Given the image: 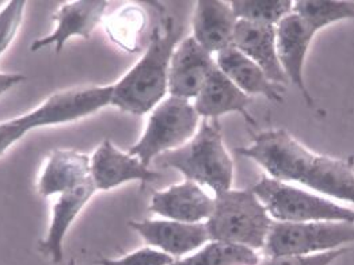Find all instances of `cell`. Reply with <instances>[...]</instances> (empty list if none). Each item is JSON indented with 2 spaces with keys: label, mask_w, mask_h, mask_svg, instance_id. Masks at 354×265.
I'll return each mask as SVG.
<instances>
[{
  "label": "cell",
  "mask_w": 354,
  "mask_h": 265,
  "mask_svg": "<svg viewBox=\"0 0 354 265\" xmlns=\"http://www.w3.org/2000/svg\"><path fill=\"white\" fill-rule=\"evenodd\" d=\"M238 152L276 180L301 184L319 195L354 203L353 164L314 153L283 129L258 132L251 145Z\"/></svg>",
  "instance_id": "cell-1"
},
{
  "label": "cell",
  "mask_w": 354,
  "mask_h": 265,
  "mask_svg": "<svg viewBox=\"0 0 354 265\" xmlns=\"http://www.w3.org/2000/svg\"><path fill=\"white\" fill-rule=\"evenodd\" d=\"M180 34L182 29L171 18L155 28L139 63L113 86L110 104L133 115H144L165 99L170 60Z\"/></svg>",
  "instance_id": "cell-2"
},
{
  "label": "cell",
  "mask_w": 354,
  "mask_h": 265,
  "mask_svg": "<svg viewBox=\"0 0 354 265\" xmlns=\"http://www.w3.org/2000/svg\"><path fill=\"white\" fill-rule=\"evenodd\" d=\"M159 168H174L186 180L208 186L214 195L231 190L234 163L217 119H203L194 137L179 149L156 159Z\"/></svg>",
  "instance_id": "cell-3"
},
{
  "label": "cell",
  "mask_w": 354,
  "mask_h": 265,
  "mask_svg": "<svg viewBox=\"0 0 354 265\" xmlns=\"http://www.w3.org/2000/svg\"><path fill=\"white\" fill-rule=\"evenodd\" d=\"M273 218L263 203L248 190H228L214 195L212 215L205 222L209 241L263 249Z\"/></svg>",
  "instance_id": "cell-4"
},
{
  "label": "cell",
  "mask_w": 354,
  "mask_h": 265,
  "mask_svg": "<svg viewBox=\"0 0 354 265\" xmlns=\"http://www.w3.org/2000/svg\"><path fill=\"white\" fill-rule=\"evenodd\" d=\"M111 94L113 86L72 88L53 94L25 115L0 122V156L33 129L67 124L100 111L110 104Z\"/></svg>",
  "instance_id": "cell-5"
},
{
  "label": "cell",
  "mask_w": 354,
  "mask_h": 265,
  "mask_svg": "<svg viewBox=\"0 0 354 265\" xmlns=\"http://www.w3.org/2000/svg\"><path fill=\"white\" fill-rule=\"evenodd\" d=\"M277 222H353L354 210L289 183L262 176L251 188Z\"/></svg>",
  "instance_id": "cell-6"
},
{
  "label": "cell",
  "mask_w": 354,
  "mask_h": 265,
  "mask_svg": "<svg viewBox=\"0 0 354 265\" xmlns=\"http://www.w3.org/2000/svg\"><path fill=\"white\" fill-rule=\"evenodd\" d=\"M200 126V115L190 100L169 97L151 112L142 138L128 150L142 164L149 166L163 153L187 144Z\"/></svg>",
  "instance_id": "cell-7"
},
{
  "label": "cell",
  "mask_w": 354,
  "mask_h": 265,
  "mask_svg": "<svg viewBox=\"0 0 354 265\" xmlns=\"http://www.w3.org/2000/svg\"><path fill=\"white\" fill-rule=\"evenodd\" d=\"M354 242L353 222L273 221L263 252L274 256H307L341 249Z\"/></svg>",
  "instance_id": "cell-8"
},
{
  "label": "cell",
  "mask_w": 354,
  "mask_h": 265,
  "mask_svg": "<svg viewBox=\"0 0 354 265\" xmlns=\"http://www.w3.org/2000/svg\"><path fill=\"white\" fill-rule=\"evenodd\" d=\"M216 61L193 37L180 41L169 66V94L180 99H196L211 76Z\"/></svg>",
  "instance_id": "cell-9"
},
{
  "label": "cell",
  "mask_w": 354,
  "mask_h": 265,
  "mask_svg": "<svg viewBox=\"0 0 354 265\" xmlns=\"http://www.w3.org/2000/svg\"><path fill=\"white\" fill-rule=\"evenodd\" d=\"M317 32L297 14L290 12L276 26L277 55L283 72L301 94L308 106H313L311 94L304 81V63Z\"/></svg>",
  "instance_id": "cell-10"
},
{
  "label": "cell",
  "mask_w": 354,
  "mask_h": 265,
  "mask_svg": "<svg viewBox=\"0 0 354 265\" xmlns=\"http://www.w3.org/2000/svg\"><path fill=\"white\" fill-rule=\"evenodd\" d=\"M129 226L139 233L148 245L155 246L176 260L197 252L209 242L205 222L185 224L170 219H145L131 221Z\"/></svg>",
  "instance_id": "cell-11"
},
{
  "label": "cell",
  "mask_w": 354,
  "mask_h": 265,
  "mask_svg": "<svg viewBox=\"0 0 354 265\" xmlns=\"http://www.w3.org/2000/svg\"><path fill=\"white\" fill-rule=\"evenodd\" d=\"M90 176L97 190L106 191L128 181L151 183L162 177L156 170L144 166L138 157L117 149L110 139H105L94 152L90 164Z\"/></svg>",
  "instance_id": "cell-12"
},
{
  "label": "cell",
  "mask_w": 354,
  "mask_h": 265,
  "mask_svg": "<svg viewBox=\"0 0 354 265\" xmlns=\"http://www.w3.org/2000/svg\"><path fill=\"white\" fill-rule=\"evenodd\" d=\"M213 208L214 198L190 180L155 193L149 204V211L166 219L185 224L207 222L212 215Z\"/></svg>",
  "instance_id": "cell-13"
},
{
  "label": "cell",
  "mask_w": 354,
  "mask_h": 265,
  "mask_svg": "<svg viewBox=\"0 0 354 265\" xmlns=\"http://www.w3.org/2000/svg\"><path fill=\"white\" fill-rule=\"evenodd\" d=\"M106 7L105 0H76L63 4L53 14V21L57 23L56 30L35 41L30 50L38 52L55 45L56 53H60L68 38L73 35L90 38L95 26L101 22Z\"/></svg>",
  "instance_id": "cell-14"
},
{
  "label": "cell",
  "mask_w": 354,
  "mask_h": 265,
  "mask_svg": "<svg viewBox=\"0 0 354 265\" xmlns=\"http://www.w3.org/2000/svg\"><path fill=\"white\" fill-rule=\"evenodd\" d=\"M232 46L259 66L274 84L283 86L288 83L277 55L276 26L238 21Z\"/></svg>",
  "instance_id": "cell-15"
},
{
  "label": "cell",
  "mask_w": 354,
  "mask_h": 265,
  "mask_svg": "<svg viewBox=\"0 0 354 265\" xmlns=\"http://www.w3.org/2000/svg\"><path fill=\"white\" fill-rule=\"evenodd\" d=\"M238 18L231 3L223 0H200L193 15V38L209 53L232 46Z\"/></svg>",
  "instance_id": "cell-16"
},
{
  "label": "cell",
  "mask_w": 354,
  "mask_h": 265,
  "mask_svg": "<svg viewBox=\"0 0 354 265\" xmlns=\"http://www.w3.org/2000/svg\"><path fill=\"white\" fill-rule=\"evenodd\" d=\"M250 97L242 92L217 66L194 99V108L204 119H217L228 112H239L250 124H255L248 112Z\"/></svg>",
  "instance_id": "cell-17"
},
{
  "label": "cell",
  "mask_w": 354,
  "mask_h": 265,
  "mask_svg": "<svg viewBox=\"0 0 354 265\" xmlns=\"http://www.w3.org/2000/svg\"><path fill=\"white\" fill-rule=\"evenodd\" d=\"M216 66L248 97L262 95L272 101H283V86L270 81L263 70L236 48L230 46L218 52Z\"/></svg>",
  "instance_id": "cell-18"
},
{
  "label": "cell",
  "mask_w": 354,
  "mask_h": 265,
  "mask_svg": "<svg viewBox=\"0 0 354 265\" xmlns=\"http://www.w3.org/2000/svg\"><path fill=\"white\" fill-rule=\"evenodd\" d=\"M97 191L91 176L75 187L71 191L60 195L52 211V222L46 238L39 244L41 251L49 256L53 263H60L63 260V241L71 228L73 221L82 211V208L88 203V200Z\"/></svg>",
  "instance_id": "cell-19"
},
{
  "label": "cell",
  "mask_w": 354,
  "mask_h": 265,
  "mask_svg": "<svg viewBox=\"0 0 354 265\" xmlns=\"http://www.w3.org/2000/svg\"><path fill=\"white\" fill-rule=\"evenodd\" d=\"M91 159L71 149H55L48 159L38 183L42 197L64 194L90 177Z\"/></svg>",
  "instance_id": "cell-20"
},
{
  "label": "cell",
  "mask_w": 354,
  "mask_h": 265,
  "mask_svg": "<svg viewBox=\"0 0 354 265\" xmlns=\"http://www.w3.org/2000/svg\"><path fill=\"white\" fill-rule=\"evenodd\" d=\"M292 12L301 17L318 33L331 23L354 19V0H296Z\"/></svg>",
  "instance_id": "cell-21"
},
{
  "label": "cell",
  "mask_w": 354,
  "mask_h": 265,
  "mask_svg": "<svg viewBox=\"0 0 354 265\" xmlns=\"http://www.w3.org/2000/svg\"><path fill=\"white\" fill-rule=\"evenodd\" d=\"M259 260L255 251L245 246L209 241L192 256L170 265H258Z\"/></svg>",
  "instance_id": "cell-22"
},
{
  "label": "cell",
  "mask_w": 354,
  "mask_h": 265,
  "mask_svg": "<svg viewBox=\"0 0 354 265\" xmlns=\"http://www.w3.org/2000/svg\"><path fill=\"white\" fill-rule=\"evenodd\" d=\"M147 23L144 10L138 6H127L115 11L106 22L109 38L125 49L135 53L139 49V37Z\"/></svg>",
  "instance_id": "cell-23"
},
{
  "label": "cell",
  "mask_w": 354,
  "mask_h": 265,
  "mask_svg": "<svg viewBox=\"0 0 354 265\" xmlns=\"http://www.w3.org/2000/svg\"><path fill=\"white\" fill-rule=\"evenodd\" d=\"M238 21L277 26L293 10L290 0H232L230 1Z\"/></svg>",
  "instance_id": "cell-24"
},
{
  "label": "cell",
  "mask_w": 354,
  "mask_h": 265,
  "mask_svg": "<svg viewBox=\"0 0 354 265\" xmlns=\"http://www.w3.org/2000/svg\"><path fill=\"white\" fill-rule=\"evenodd\" d=\"M25 6L26 1L24 0H12L0 11V57L12 42L22 23Z\"/></svg>",
  "instance_id": "cell-25"
},
{
  "label": "cell",
  "mask_w": 354,
  "mask_h": 265,
  "mask_svg": "<svg viewBox=\"0 0 354 265\" xmlns=\"http://www.w3.org/2000/svg\"><path fill=\"white\" fill-rule=\"evenodd\" d=\"M348 252V248H341L337 251L307 256H266L265 259L259 260L258 265H330Z\"/></svg>",
  "instance_id": "cell-26"
},
{
  "label": "cell",
  "mask_w": 354,
  "mask_h": 265,
  "mask_svg": "<svg viewBox=\"0 0 354 265\" xmlns=\"http://www.w3.org/2000/svg\"><path fill=\"white\" fill-rule=\"evenodd\" d=\"M176 259L153 248H142L121 259H102L100 265H170Z\"/></svg>",
  "instance_id": "cell-27"
},
{
  "label": "cell",
  "mask_w": 354,
  "mask_h": 265,
  "mask_svg": "<svg viewBox=\"0 0 354 265\" xmlns=\"http://www.w3.org/2000/svg\"><path fill=\"white\" fill-rule=\"evenodd\" d=\"M26 77L21 73H0V95L22 83Z\"/></svg>",
  "instance_id": "cell-28"
}]
</instances>
